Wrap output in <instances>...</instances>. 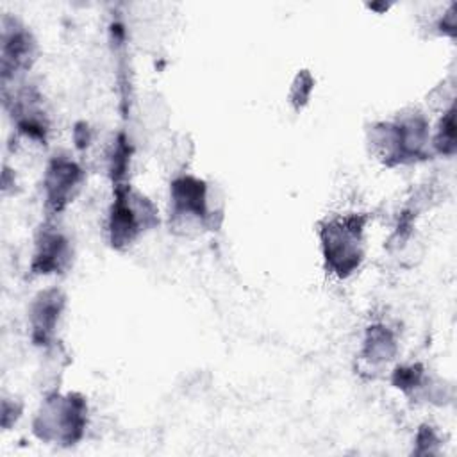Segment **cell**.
Masks as SVG:
<instances>
[{
	"label": "cell",
	"mask_w": 457,
	"mask_h": 457,
	"mask_svg": "<svg viewBox=\"0 0 457 457\" xmlns=\"http://www.w3.org/2000/svg\"><path fill=\"white\" fill-rule=\"evenodd\" d=\"M57 314H59V298L57 296L48 298V295H43V300H39L32 314L36 334H39L45 339L46 334L52 330Z\"/></svg>",
	"instance_id": "cell-5"
},
{
	"label": "cell",
	"mask_w": 457,
	"mask_h": 457,
	"mask_svg": "<svg viewBox=\"0 0 457 457\" xmlns=\"http://www.w3.org/2000/svg\"><path fill=\"white\" fill-rule=\"evenodd\" d=\"M359 232H361V223L357 218H352L343 225L328 228L327 259H330L334 270L339 275L350 273L359 264L361 253L355 248Z\"/></svg>",
	"instance_id": "cell-1"
},
{
	"label": "cell",
	"mask_w": 457,
	"mask_h": 457,
	"mask_svg": "<svg viewBox=\"0 0 457 457\" xmlns=\"http://www.w3.org/2000/svg\"><path fill=\"white\" fill-rule=\"evenodd\" d=\"M79 179H80V171L77 170L75 164L68 161H55L48 170V177H46L48 202L55 209H61L68 202L71 189L77 186Z\"/></svg>",
	"instance_id": "cell-2"
},
{
	"label": "cell",
	"mask_w": 457,
	"mask_h": 457,
	"mask_svg": "<svg viewBox=\"0 0 457 457\" xmlns=\"http://www.w3.org/2000/svg\"><path fill=\"white\" fill-rule=\"evenodd\" d=\"M41 250L36 257V262L39 264L41 271L55 270L59 268V261L66 255V246L64 241L57 234H48L43 237V243L39 245Z\"/></svg>",
	"instance_id": "cell-4"
},
{
	"label": "cell",
	"mask_w": 457,
	"mask_h": 457,
	"mask_svg": "<svg viewBox=\"0 0 457 457\" xmlns=\"http://www.w3.org/2000/svg\"><path fill=\"white\" fill-rule=\"evenodd\" d=\"M173 204L179 212L202 216L205 211L204 184L195 179H180L173 184Z\"/></svg>",
	"instance_id": "cell-3"
}]
</instances>
